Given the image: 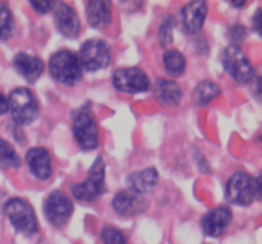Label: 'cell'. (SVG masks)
I'll list each match as a JSON object with an SVG mask.
<instances>
[{"mask_svg": "<svg viewBox=\"0 0 262 244\" xmlns=\"http://www.w3.org/2000/svg\"><path fill=\"white\" fill-rule=\"evenodd\" d=\"M260 176L252 178L245 171H237L228 181L225 187V198L235 206H250L256 198L260 199Z\"/></svg>", "mask_w": 262, "mask_h": 244, "instance_id": "6da1fadb", "label": "cell"}, {"mask_svg": "<svg viewBox=\"0 0 262 244\" xmlns=\"http://www.w3.org/2000/svg\"><path fill=\"white\" fill-rule=\"evenodd\" d=\"M49 71L51 77L67 87H73L82 81L83 69L79 63L78 55L71 50L56 51L49 60Z\"/></svg>", "mask_w": 262, "mask_h": 244, "instance_id": "7a4b0ae2", "label": "cell"}, {"mask_svg": "<svg viewBox=\"0 0 262 244\" xmlns=\"http://www.w3.org/2000/svg\"><path fill=\"white\" fill-rule=\"evenodd\" d=\"M5 216L9 219L17 232L26 237H33L38 232V223L32 206L22 198L8 199L3 207Z\"/></svg>", "mask_w": 262, "mask_h": 244, "instance_id": "3957f363", "label": "cell"}, {"mask_svg": "<svg viewBox=\"0 0 262 244\" xmlns=\"http://www.w3.org/2000/svg\"><path fill=\"white\" fill-rule=\"evenodd\" d=\"M72 196L81 202H94L106 193L105 183V163L102 158H97L89 170L86 181L74 184L71 189Z\"/></svg>", "mask_w": 262, "mask_h": 244, "instance_id": "277c9868", "label": "cell"}, {"mask_svg": "<svg viewBox=\"0 0 262 244\" xmlns=\"http://www.w3.org/2000/svg\"><path fill=\"white\" fill-rule=\"evenodd\" d=\"M8 107L13 120L18 125H28L38 117L40 106L35 95L25 87H19L10 92L8 97Z\"/></svg>", "mask_w": 262, "mask_h": 244, "instance_id": "5b68a950", "label": "cell"}, {"mask_svg": "<svg viewBox=\"0 0 262 244\" xmlns=\"http://www.w3.org/2000/svg\"><path fill=\"white\" fill-rule=\"evenodd\" d=\"M225 72L237 83L247 84L255 79V68L239 45H229L222 56Z\"/></svg>", "mask_w": 262, "mask_h": 244, "instance_id": "8992f818", "label": "cell"}, {"mask_svg": "<svg viewBox=\"0 0 262 244\" xmlns=\"http://www.w3.org/2000/svg\"><path fill=\"white\" fill-rule=\"evenodd\" d=\"M73 135L77 145L84 151H91L99 146V125L90 109L78 110L73 119Z\"/></svg>", "mask_w": 262, "mask_h": 244, "instance_id": "52a82bcc", "label": "cell"}, {"mask_svg": "<svg viewBox=\"0 0 262 244\" xmlns=\"http://www.w3.org/2000/svg\"><path fill=\"white\" fill-rule=\"evenodd\" d=\"M79 63L82 69L87 72H97L104 69L112 63V50L105 41L89 40L79 49Z\"/></svg>", "mask_w": 262, "mask_h": 244, "instance_id": "ba28073f", "label": "cell"}, {"mask_svg": "<svg viewBox=\"0 0 262 244\" xmlns=\"http://www.w3.org/2000/svg\"><path fill=\"white\" fill-rule=\"evenodd\" d=\"M43 212L48 221L54 228L66 227L67 223L73 214V204L72 199L66 193L60 191H54L49 194L43 205Z\"/></svg>", "mask_w": 262, "mask_h": 244, "instance_id": "9c48e42d", "label": "cell"}, {"mask_svg": "<svg viewBox=\"0 0 262 244\" xmlns=\"http://www.w3.org/2000/svg\"><path fill=\"white\" fill-rule=\"evenodd\" d=\"M113 83L118 91L124 94H142L151 87L147 74L137 66L117 69L113 76Z\"/></svg>", "mask_w": 262, "mask_h": 244, "instance_id": "30bf717a", "label": "cell"}, {"mask_svg": "<svg viewBox=\"0 0 262 244\" xmlns=\"http://www.w3.org/2000/svg\"><path fill=\"white\" fill-rule=\"evenodd\" d=\"M147 206L148 204L145 197L132 189L119 192L113 198V209L120 217H133L142 215L147 210Z\"/></svg>", "mask_w": 262, "mask_h": 244, "instance_id": "8fae6325", "label": "cell"}, {"mask_svg": "<svg viewBox=\"0 0 262 244\" xmlns=\"http://www.w3.org/2000/svg\"><path fill=\"white\" fill-rule=\"evenodd\" d=\"M54 19H55L56 30L66 37L77 38L81 33V20L71 5L66 3L56 4Z\"/></svg>", "mask_w": 262, "mask_h": 244, "instance_id": "7c38bea8", "label": "cell"}, {"mask_svg": "<svg viewBox=\"0 0 262 244\" xmlns=\"http://www.w3.org/2000/svg\"><path fill=\"white\" fill-rule=\"evenodd\" d=\"M233 220L232 211L228 207H217L207 212L201 220L202 230L206 235L212 238H219L224 234Z\"/></svg>", "mask_w": 262, "mask_h": 244, "instance_id": "4fadbf2b", "label": "cell"}, {"mask_svg": "<svg viewBox=\"0 0 262 244\" xmlns=\"http://www.w3.org/2000/svg\"><path fill=\"white\" fill-rule=\"evenodd\" d=\"M26 161L31 174L38 181H48L53 175L50 152L43 147H32L26 153Z\"/></svg>", "mask_w": 262, "mask_h": 244, "instance_id": "5bb4252c", "label": "cell"}, {"mask_svg": "<svg viewBox=\"0 0 262 244\" xmlns=\"http://www.w3.org/2000/svg\"><path fill=\"white\" fill-rule=\"evenodd\" d=\"M207 15L206 2H192L182 9V27L188 35H194L204 26Z\"/></svg>", "mask_w": 262, "mask_h": 244, "instance_id": "9a60e30c", "label": "cell"}, {"mask_svg": "<svg viewBox=\"0 0 262 244\" xmlns=\"http://www.w3.org/2000/svg\"><path fill=\"white\" fill-rule=\"evenodd\" d=\"M14 69L30 83H35L45 71V64L37 56H32L30 54L19 53L13 59Z\"/></svg>", "mask_w": 262, "mask_h": 244, "instance_id": "2e32d148", "label": "cell"}, {"mask_svg": "<svg viewBox=\"0 0 262 244\" xmlns=\"http://www.w3.org/2000/svg\"><path fill=\"white\" fill-rule=\"evenodd\" d=\"M127 183L128 189H132L142 196L150 193L159 183L158 170L155 168H147L141 171H135L127 178Z\"/></svg>", "mask_w": 262, "mask_h": 244, "instance_id": "e0dca14e", "label": "cell"}, {"mask_svg": "<svg viewBox=\"0 0 262 244\" xmlns=\"http://www.w3.org/2000/svg\"><path fill=\"white\" fill-rule=\"evenodd\" d=\"M86 15L90 26L94 28L109 27L113 19L112 3L109 2H89L86 4Z\"/></svg>", "mask_w": 262, "mask_h": 244, "instance_id": "ac0fdd59", "label": "cell"}, {"mask_svg": "<svg viewBox=\"0 0 262 244\" xmlns=\"http://www.w3.org/2000/svg\"><path fill=\"white\" fill-rule=\"evenodd\" d=\"M155 97L163 106H178L183 97V91L176 82L159 79L155 86Z\"/></svg>", "mask_w": 262, "mask_h": 244, "instance_id": "d6986e66", "label": "cell"}, {"mask_svg": "<svg viewBox=\"0 0 262 244\" xmlns=\"http://www.w3.org/2000/svg\"><path fill=\"white\" fill-rule=\"evenodd\" d=\"M164 68L170 77H181L186 72V56L176 49H169L164 54Z\"/></svg>", "mask_w": 262, "mask_h": 244, "instance_id": "ffe728a7", "label": "cell"}, {"mask_svg": "<svg viewBox=\"0 0 262 244\" xmlns=\"http://www.w3.org/2000/svg\"><path fill=\"white\" fill-rule=\"evenodd\" d=\"M220 95H222V88L216 83L206 79L197 84L193 92V100L199 106H206Z\"/></svg>", "mask_w": 262, "mask_h": 244, "instance_id": "44dd1931", "label": "cell"}, {"mask_svg": "<svg viewBox=\"0 0 262 244\" xmlns=\"http://www.w3.org/2000/svg\"><path fill=\"white\" fill-rule=\"evenodd\" d=\"M22 165L20 158L15 152L14 147L8 141L0 138V168L18 169Z\"/></svg>", "mask_w": 262, "mask_h": 244, "instance_id": "7402d4cb", "label": "cell"}, {"mask_svg": "<svg viewBox=\"0 0 262 244\" xmlns=\"http://www.w3.org/2000/svg\"><path fill=\"white\" fill-rule=\"evenodd\" d=\"M14 32V18L9 7L0 3V40L8 41Z\"/></svg>", "mask_w": 262, "mask_h": 244, "instance_id": "603a6c76", "label": "cell"}, {"mask_svg": "<svg viewBox=\"0 0 262 244\" xmlns=\"http://www.w3.org/2000/svg\"><path fill=\"white\" fill-rule=\"evenodd\" d=\"M101 239L104 244H127L123 233L113 227H105L102 229Z\"/></svg>", "mask_w": 262, "mask_h": 244, "instance_id": "cb8c5ba5", "label": "cell"}, {"mask_svg": "<svg viewBox=\"0 0 262 244\" xmlns=\"http://www.w3.org/2000/svg\"><path fill=\"white\" fill-rule=\"evenodd\" d=\"M159 41L163 48H168L173 42V20L168 19L159 27Z\"/></svg>", "mask_w": 262, "mask_h": 244, "instance_id": "d4e9b609", "label": "cell"}, {"mask_svg": "<svg viewBox=\"0 0 262 244\" xmlns=\"http://www.w3.org/2000/svg\"><path fill=\"white\" fill-rule=\"evenodd\" d=\"M229 37L230 41H233L232 45H238V43L243 42L245 38L247 37V31L246 27L242 25H235L233 26L229 30Z\"/></svg>", "mask_w": 262, "mask_h": 244, "instance_id": "484cf974", "label": "cell"}, {"mask_svg": "<svg viewBox=\"0 0 262 244\" xmlns=\"http://www.w3.org/2000/svg\"><path fill=\"white\" fill-rule=\"evenodd\" d=\"M30 4L36 12L41 13V14H45V13L51 12V10L56 7L58 3L56 2H31Z\"/></svg>", "mask_w": 262, "mask_h": 244, "instance_id": "4316f807", "label": "cell"}, {"mask_svg": "<svg viewBox=\"0 0 262 244\" xmlns=\"http://www.w3.org/2000/svg\"><path fill=\"white\" fill-rule=\"evenodd\" d=\"M260 20H261V9L258 8L257 10H256L255 15H253L252 18V23H253V27H255L256 32L260 33L261 32V26H260Z\"/></svg>", "mask_w": 262, "mask_h": 244, "instance_id": "83f0119b", "label": "cell"}, {"mask_svg": "<svg viewBox=\"0 0 262 244\" xmlns=\"http://www.w3.org/2000/svg\"><path fill=\"white\" fill-rule=\"evenodd\" d=\"M8 110H9V107H8V100L5 99V96H3L0 94V115L5 114Z\"/></svg>", "mask_w": 262, "mask_h": 244, "instance_id": "f1b7e54d", "label": "cell"}, {"mask_svg": "<svg viewBox=\"0 0 262 244\" xmlns=\"http://www.w3.org/2000/svg\"><path fill=\"white\" fill-rule=\"evenodd\" d=\"M230 4H232L233 7H237L238 9H242V8L245 7L246 4H247V3H246V2H232Z\"/></svg>", "mask_w": 262, "mask_h": 244, "instance_id": "f546056e", "label": "cell"}, {"mask_svg": "<svg viewBox=\"0 0 262 244\" xmlns=\"http://www.w3.org/2000/svg\"><path fill=\"white\" fill-rule=\"evenodd\" d=\"M3 198V194H0V199H2Z\"/></svg>", "mask_w": 262, "mask_h": 244, "instance_id": "4dcf8cb0", "label": "cell"}]
</instances>
